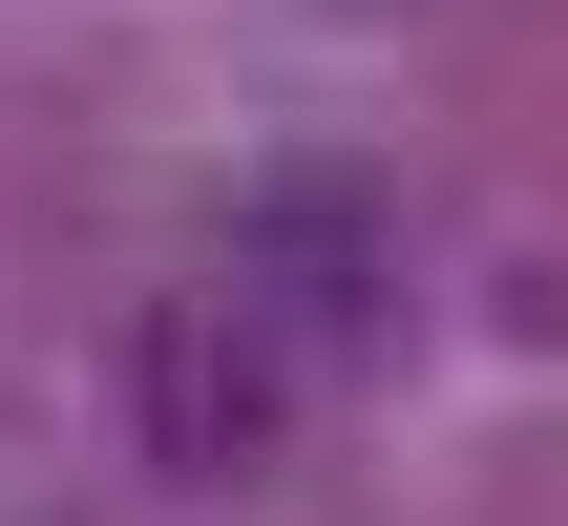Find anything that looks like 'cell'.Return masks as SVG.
<instances>
[{
    "label": "cell",
    "mask_w": 568,
    "mask_h": 526,
    "mask_svg": "<svg viewBox=\"0 0 568 526\" xmlns=\"http://www.w3.org/2000/svg\"><path fill=\"white\" fill-rule=\"evenodd\" d=\"M148 443L211 485V464H274V337H232L211 358V295L190 316H148Z\"/></svg>",
    "instance_id": "1"
}]
</instances>
